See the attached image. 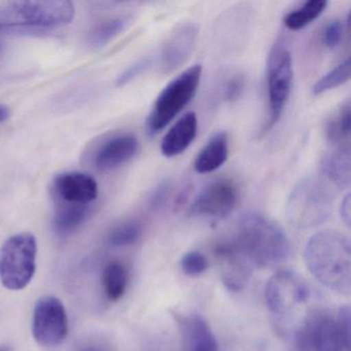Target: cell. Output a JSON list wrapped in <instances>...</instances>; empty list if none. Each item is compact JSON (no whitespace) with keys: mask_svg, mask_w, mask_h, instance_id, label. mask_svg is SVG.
<instances>
[{"mask_svg":"<svg viewBox=\"0 0 351 351\" xmlns=\"http://www.w3.org/2000/svg\"><path fill=\"white\" fill-rule=\"evenodd\" d=\"M10 112L5 106H0V123L5 122L9 119Z\"/></svg>","mask_w":351,"mask_h":351,"instance_id":"cell-34","label":"cell"},{"mask_svg":"<svg viewBox=\"0 0 351 351\" xmlns=\"http://www.w3.org/2000/svg\"><path fill=\"white\" fill-rule=\"evenodd\" d=\"M228 243L254 267L279 264L291 254V244L283 230L258 213L244 215Z\"/></svg>","mask_w":351,"mask_h":351,"instance_id":"cell-2","label":"cell"},{"mask_svg":"<svg viewBox=\"0 0 351 351\" xmlns=\"http://www.w3.org/2000/svg\"><path fill=\"white\" fill-rule=\"evenodd\" d=\"M143 234V226L139 221H130L118 226L108 236L110 245L117 247L132 245L138 241Z\"/></svg>","mask_w":351,"mask_h":351,"instance_id":"cell-26","label":"cell"},{"mask_svg":"<svg viewBox=\"0 0 351 351\" xmlns=\"http://www.w3.org/2000/svg\"><path fill=\"white\" fill-rule=\"evenodd\" d=\"M344 23L340 20H332L326 24L320 34V40L324 48L335 50L340 46L344 36Z\"/></svg>","mask_w":351,"mask_h":351,"instance_id":"cell-29","label":"cell"},{"mask_svg":"<svg viewBox=\"0 0 351 351\" xmlns=\"http://www.w3.org/2000/svg\"><path fill=\"white\" fill-rule=\"evenodd\" d=\"M351 313L350 307L348 305L342 306L337 315V324H338L339 332L342 337L343 342L347 351L351 348Z\"/></svg>","mask_w":351,"mask_h":351,"instance_id":"cell-30","label":"cell"},{"mask_svg":"<svg viewBox=\"0 0 351 351\" xmlns=\"http://www.w3.org/2000/svg\"><path fill=\"white\" fill-rule=\"evenodd\" d=\"M334 195L328 186L314 176L300 180L287 199V221L298 230L324 225L332 213Z\"/></svg>","mask_w":351,"mask_h":351,"instance_id":"cell-4","label":"cell"},{"mask_svg":"<svg viewBox=\"0 0 351 351\" xmlns=\"http://www.w3.org/2000/svg\"><path fill=\"white\" fill-rule=\"evenodd\" d=\"M154 64V58L152 57H145L141 58V60L135 62L134 64L131 65L130 67L126 69L122 75H120L118 80L119 86H124L128 84L129 82L134 80L135 77H138L141 73H145L147 69Z\"/></svg>","mask_w":351,"mask_h":351,"instance_id":"cell-31","label":"cell"},{"mask_svg":"<svg viewBox=\"0 0 351 351\" xmlns=\"http://www.w3.org/2000/svg\"><path fill=\"white\" fill-rule=\"evenodd\" d=\"M82 351H99V350H97V349H94V348H87V349H84V350H82Z\"/></svg>","mask_w":351,"mask_h":351,"instance_id":"cell-35","label":"cell"},{"mask_svg":"<svg viewBox=\"0 0 351 351\" xmlns=\"http://www.w3.org/2000/svg\"><path fill=\"white\" fill-rule=\"evenodd\" d=\"M88 215L86 205H73L64 207L55 217V228L59 233H69L77 229Z\"/></svg>","mask_w":351,"mask_h":351,"instance_id":"cell-25","label":"cell"},{"mask_svg":"<svg viewBox=\"0 0 351 351\" xmlns=\"http://www.w3.org/2000/svg\"><path fill=\"white\" fill-rule=\"evenodd\" d=\"M328 5V1L326 0L306 1L297 10H293L287 14L283 18V24L287 29L291 30V32H299L318 19L320 15L326 11Z\"/></svg>","mask_w":351,"mask_h":351,"instance_id":"cell-21","label":"cell"},{"mask_svg":"<svg viewBox=\"0 0 351 351\" xmlns=\"http://www.w3.org/2000/svg\"><path fill=\"white\" fill-rule=\"evenodd\" d=\"M104 293L110 301H118L124 295L128 285V273L122 263L118 261L106 265L102 274Z\"/></svg>","mask_w":351,"mask_h":351,"instance_id":"cell-22","label":"cell"},{"mask_svg":"<svg viewBox=\"0 0 351 351\" xmlns=\"http://www.w3.org/2000/svg\"><path fill=\"white\" fill-rule=\"evenodd\" d=\"M127 22H128L127 18L116 17L100 24L97 27L94 28L93 32L90 34V45L95 49L106 46L112 38H116L124 30Z\"/></svg>","mask_w":351,"mask_h":351,"instance_id":"cell-24","label":"cell"},{"mask_svg":"<svg viewBox=\"0 0 351 351\" xmlns=\"http://www.w3.org/2000/svg\"><path fill=\"white\" fill-rule=\"evenodd\" d=\"M172 186L169 182H163L155 189L151 197V207L154 210H160L165 206L171 195Z\"/></svg>","mask_w":351,"mask_h":351,"instance_id":"cell-32","label":"cell"},{"mask_svg":"<svg viewBox=\"0 0 351 351\" xmlns=\"http://www.w3.org/2000/svg\"><path fill=\"white\" fill-rule=\"evenodd\" d=\"M69 319L58 298L45 295L36 302L32 318V335L45 348H55L66 338Z\"/></svg>","mask_w":351,"mask_h":351,"instance_id":"cell-10","label":"cell"},{"mask_svg":"<svg viewBox=\"0 0 351 351\" xmlns=\"http://www.w3.org/2000/svg\"><path fill=\"white\" fill-rule=\"evenodd\" d=\"M304 262L310 274L324 287L342 295L351 293V244L335 230L317 232L304 250Z\"/></svg>","mask_w":351,"mask_h":351,"instance_id":"cell-1","label":"cell"},{"mask_svg":"<svg viewBox=\"0 0 351 351\" xmlns=\"http://www.w3.org/2000/svg\"><path fill=\"white\" fill-rule=\"evenodd\" d=\"M199 36V27L192 22L180 24L167 36L154 58L163 75L173 73L192 55Z\"/></svg>","mask_w":351,"mask_h":351,"instance_id":"cell-12","label":"cell"},{"mask_svg":"<svg viewBox=\"0 0 351 351\" xmlns=\"http://www.w3.org/2000/svg\"><path fill=\"white\" fill-rule=\"evenodd\" d=\"M322 176L339 189L350 186V149H339L326 154L320 163Z\"/></svg>","mask_w":351,"mask_h":351,"instance_id":"cell-19","label":"cell"},{"mask_svg":"<svg viewBox=\"0 0 351 351\" xmlns=\"http://www.w3.org/2000/svg\"><path fill=\"white\" fill-rule=\"evenodd\" d=\"M245 83V77L242 73H234L226 77L217 91L221 101L233 102L237 100L243 93Z\"/></svg>","mask_w":351,"mask_h":351,"instance_id":"cell-27","label":"cell"},{"mask_svg":"<svg viewBox=\"0 0 351 351\" xmlns=\"http://www.w3.org/2000/svg\"><path fill=\"white\" fill-rule=\"evenodd\" d=\"M38 243L30 233L10 237L0 248V281L10 291L25 289L36 274Z\"/></svg>","mask_w":351,"mask_h":351,"instance_id":"cell-6","label":"cell"},{"mask_svg":"<svg viewBox=\"0 0 351 351\" xmlns=\"http://www.w3.org/2000/svg\"><path fill=\"white\" fill-rule=\"evenodd\" d=\"M75 5L69 0L3 1L0 3V30L53 29L71 23Z\"/></svg>","mask_w":351,"mask_h":351,"instance_id":"cell-3","label":"cell"},{"mask_svg":"<svg viewBox=\"0 0 351 351\" xmlns=\"http://www.w3.org/2000/svg\"><path fill=\"white\" fill-rule=\"evenodd\" d=\"M198 132V118L193 112H186L166 133L161 143V153L166 158L182 155L195 141Z\"/></svg>","mask_w":351,"mask_h":351,"instance_id":"cell-16","label":"cell"},{"mask_svg":"<svg viewBox=\"0 0 351 351\" xmlns=\"http://www.w3.org/2000/svg\"><path fill=\"white\" fill-rule=\"evenodd\" d=\"M350 58H347L326 73L322 79L318 80L312 88V93L314 95H320L344 85L350 79Z\"/></svg>","mask_w":351,"mask_h":351,"instance_id":"cell-23","label":"cell"},{"mask_svg":"<svg viewBox=\"0 0 351 351\" xmlns=\"http://www.w3.org/2000/svg\"><path fill=\"white\" fill-rule=\"evenodd\" d=\"M0 351H5V350H1V349H0Z\"/></svg>","mask_w":351,"mask_h":351,"instance_id":"cell-36","label":"cell"},{"mask_svg":"<svg viewBox=\"0 0 351 351\" xmlns=\"http://www.w3.org/2000/svg\"><path fill=\"white\" fill-rule=\"evenodd\" d=\"M138 151V141L131 134L119 135L106 143L96 156V167L110 171L132 159Z\"/></svg>","mask_w":351,"mask_h":351,"instance_id":"cell-17","label":"cell"},{"mask_svg":"<svg viewBox=\"0 0 351 351\" xmlns=\"http://www.w3.org/2000/svg\"><path fill=\"white\" fill-rule=\"evenodd\" d=\"M310 291L301 275L280 270L269 279L265 287L267 307L276 315H287L309 299Z\"/></svg>","mask_w":351,"mask_h":351,"instance_id":"cell-9","label":"cell"},{"mask_svg":"<svg viewBox=\"0 0 351 351\" xmlns=\"http://www.w3.org/2000/svg\"><path fill=\"white\" fill-rule=\"evenodd\" d=\"M350 195L347 194L346 196L344 197V199H343L340 207L341 217H342V221H344L347 227L350 226Z\"/></svg>","mask_w":351,"mask_h":351,"instance_id":"cell-33","label":"cell"},{"mask_svg":"<svg viewBox=\"0 0 351 351\" xmlns=\"http://www.w3.org/2000/svg\"><path fill=\"white\" fill-rule=\"evenodd\" d=\"M293 57L285 40H278L271 49L267 65L269 116L265 131L278 123L293 87Z\"/></svg>","mask_w":351,"mask_h":351,"instance_id":"cell-7","label":"cell"},{"mask_svg":"<svg viewBox=\"0 0 351 351\" xmlns=\"http://www.w3.org/2000/svg\"><path fill=\"white\" fill-rule=\"evenodd\" d=\"M221 282L231 291H240L246 287L254 267L252 263L234 250L228 242L215 248Z\"/></svg>","mask_w":351,"mask_h":351,"instance_id":"cell-13","label":"cell"},{"mask_svg":"<svg viewBox=\"0 0 351 351\" xmlns=\"http://www.w3.org/2000/svg\"><path fill=\"white\" fill-rule=\"evenodd\" d=\"M58 196L73 205H87L98 196V186L91 176L83 172H67L54 180Z\"/></svg>","mask_w":351,"mask_h":351,"instance_id":"cell-15","label":"cell"},{"mask_svg":"<svg viewBox=\"0 0 351 351\" xmlns=\"http://www.w3.org/2000/svg\"><path fill=\"white\" fill-rule=\"evenodd\" d=\"M209 263L206 256L199 252H190L182 256L180 267L182 272L188 276H198L208 269Z\"/></svg>","mask_w":351,"mask_h":351,"instance_id":"cell-28","label":"cell"},{"mask_svg":"<svg viewBox=\"0 0 351 351\" xmlns=\"http://www.w3.org/2000/svg\"><path fill=\"white\" fill-rule=\"evenodd\" d=\"M298 351H347L337 319L326 310L310 312L295 335Z\"/></svg>","mask_w":351,"mask_h":351,"instance_id":"cell-8","label":"cell"},{"mask_svg":"<svg viewBox=\"0 0 351 351\" xmlns=\"http://www.w3.org/2000/svg\"><path fill=\"white\" fill-rule=\"evenodd\" d=\"M202 77V66L193 65L172 80L158 96L147 121V132L157 134L192 101Z\"/></svg>","mask_w":351,"mask_h":351,"instance_id":"cell-5","label":"cell"},{"mask_svg":"<svg viewBox=\"0 0 351 351\" xmlns=\"http://www.w3.org/2000/svg\"><path fill=\"white\" fill-rule=\"evenodd\" d=\"M229 155V141L225 132H219L205 145L195 160L198 173L207 174L221 168Z\"/></svg>","mask_w":351,"mask_h":351,"instance_id":"cell-18","label":"cell"},{"mask_svg":"<svg viewBox=\"0 0 351 351\" xmlns=\"http://www.w3.org/2000/svg\"><path fill=\"white\" fill-rule=\"evenodd\" d=\"M172 316L190 351L219 350L217 338L202 316L180 312H172Z\"/></svg>","mask_w":351,"mask_h":351,"instance_id":"cell-14","label":"cell"},{"mask_svg":"<svg viewBox=\"0 0 351 351\" xmlns=\"http://www.w3.org/2000/svg\"><path fill=\"white\" fill-rule=\"evenodd\" d=\"M326 139L339 149H350L351 106L347 100L328 118L326 124Z\"/></svg>","mask_w":351,"mask_h":351,"instance_id":"cell-20","label":"cell"},{"mask_svg":"<svg viewBox=\"0 0 351 351\" xmlns=\"http://www.w3.org/2000/svg\"><path fill=\"white\" fill-rule=\"evenodd\" d=\"M238 202V189L233 180L217 178L208 182L197 195L189 208V215L204 219H223L229 217Z\"/></svg>","mask_w":351,"mask_h":351,"instance_id":"cell-11","label":"cell"}]
</instances>
